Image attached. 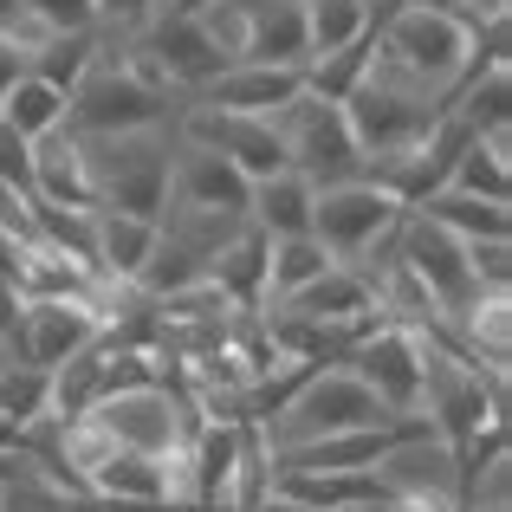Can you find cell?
<instances>
[{"mask_svg": "<svg viewBox=\"0 0 512 512\" xmlns=\"http://www.w3.org/2000/svg\"><path fill=\"white\" fill-rule=\"evenodd\" d=\"M474 33L480 26H467L461 13H448V7L402 0L389 20H376V59H383L389 72H402V78H415V85L448 98V85L467 72V59H474Z\"/></svg>", "mask_w": 512, "mask_h": 512, "instance_id": "1", "label": "cell"}, {"mask_svg": "<svg viewBox=\"0 0 512 512\" xmlns=\"http://www.w3.org/2000/svg\"><path fill=\"white\" fill-rule=\"evenodd\" d=\"M117 39H104V52L91 59V72L65 98V130L78 137H124V130H163L169 124V91L150 85L124 52H111Z\"/></svg>", "mask_w": 512, "mask_h": 512, "instance_id": "2", "label": "cell"}, {"mask_svg": "<svg viewBox=\"0 0 512 512\" xmlns=\"http://www.w3.org/2000/svg\"><path fill=\"white\" fill-rule=\"evenodd\" d=\"M435 117H441V91H428V85H415V78L389 72L383 59H376L370 78L344 98V124H350V137H357V150H363V169L383 163V156L415 150V143L428 137Z\"/></svg>", "mask_w": 512, "mask_h": 512, "instance_id": "3", "label": "cell"}, {"mask_svg": "<svg viewBox=\"0 0 512 512\" xmlns=\"http://www.w3.org/2000/svg\"><path fill=\"white\" fill-rule=\"evenodd\" d=\"M91 182H98V208L137 214V221H163L169 208V137L163 130H124V137H85Z\"/></svg>", "mask_w": 512, "mask_h": 512, "instance_id": "4", "label": "cell"}, {"mask_svg": "<svg viewBox=\"0 0 512 512\" xmlns=\"http://www.w3.org/2000/svg\"><path fill=\"white\" fill-rule=\"evenodd\" d=\"M402 214H409V208H402L383 182L350 175V182H331V188L312 195V234H318V247H325L331 260L357 266L363 253H376L389 234H396Z\"/></svg>", "mask_w": 512, "mask_h": 512, "instance_id": "5", "label": "cell"}, {"mask_svg": "<svg viewBox=\"0 0 512 512\" xmlns=\"http://www.w3.org/2000/svg\"><path fill=\"white\" fill-rule=\"evenodd\" d=\"M376 422H396V415L383 409V402L370 396V383H363L357 370H344V363H325V370H312V383L299 389V396L286 402V409L266 422V435L279 441H312V435H338V428H376Z\"/></svg>", "mask_w": 512, "mask_h": 512, "instance_id": "6", "label": "cell"}, {"mask_svg": "<svg viewBox=\"0 0 512 512\" xmlns=\"http://www.w3.org/2000/svg\"><path fill=\"white\" fill-rule=\"evenodd\" d=\"M91 415H98V428L117 441V448H130V454H182L188 435L201 428L195 402H188L175 383L117 389V396H104Z\"/></svg>", "mask_w": 512, "mask_h": 512, "instance_id": "7", "label": "cell"}, {"mask_svg": "<svg viewBox=\"0 0 512 512\" xmlns=\"http://www.w3.org/2000/svg\"><path fill=\"white\" fill-rule=\"evenodd\" d=\"M279 137H286V163L312 188L363 175V150L344 124V104H325V98H312V91H299V98L279 111Z\"/></svg>", "mask_w": 512, "mask_h": 512, "instance_id": "8", "label": "cell"}, {"mask_svg": "<svg viewBox=\"0 0 512 512\" xmlns=\"http://www.w3.org/2000/svg\"><path fill=\"white\" fill-rule=\"evenodd\" d=\"M104 312H111V299H26L13 338H0V357L59 370L65 357L104 338Z\"/></svg>", "mask_w": 512, "mask_h": 512, "instance_id": "9", "label": "cell"}, {"mask_svg": "<svg viewBox=\"0 0 512 512\" xmlns=\"http://www.w3.org/2000/svg\"><path fill=\"white\" fill-rule=\"evenodd\" d=\"M415 435H428V415H402V422H376V428H338V435H312V441H279L273 474H363V467H383Z\"/></svg>", "mask_w": 512, "mask_h": 512, "instance_id": "10", "label": "cell"}, {"mask_svg": "<svg viewBox=\"0 0 512 512\" xmlns=\"http://www.w3.org/2000/svg\"><path fill=\"white\" fill-rule=\"evenodd\" d=\"M344 370H357L370 383V396L389 415H422V383H428V338L409 325H376L370 338L344 357Z\"/></svg>", "mask_w": 512, "mask_h": 512, "instance_id": "11", "label": "cell"}, {"mask_svg": "<svg viewBox=\"0 0 512 512\" xmlns=\"http://www.w3.org/2000/svg\"><path fill=\"white\" fill-rule=\"evenodd\" d=\"M182 143L195 150L227 156L247 182H266V175L292 169L286 163V137H279V117H240V111H214V104H188L182 111Z\"/></svg>", "mask_w": 512, "mask_h": 512, "instance_id": "12", "label": "cell"}, {"mask_svg": "<svg viewBox=\"0 0 512 512\" xmlns=\"http://www.w3.org/2000/svg\"><path fill=\"white\" fill-rule=\"evenodd\" d=\"M389 240H396V253L409 260V273L428 286V299H435L441 318H454V312H461V305L480 292L474 273H467V247L448 234V227H435L428 214L409 208V214L396 221V234H389Z\"/></svg>", "mask_w": 512, "mask_h": 512, "instance_id": "13", "label": "cell"}, {"mask_svg": "<svg viewBox=\"0 0 512 512\" xmlns=\"http://www.w3.org/2000/svg\"><path fill=\"white\" fill-rule=\"evenodd\" d=\"M247 175H240L227 156L195 150L182 143L169 163V208H201V214H227V221H247Z\"/></svg>", "mask_w": 512, "mask_h": 512, "instance_id": "14", "label": "cell"}, {"mask_svg": "<svg viewBox=\"0 0 512 512\" xmlns=\"http://www.w3.org/2000/svg\"><path fill=\"white\" fill-rule=\"evenodd\" d=\"M305 7L299 0H240V52L234 65H305Z\"/></svg>", "mask_w": 512, "mask_h": 512, "instance_id": "15", "label": "cell"}, {"mask_svg": "<svg viewBox=\"0 0 512 512\" xmlns=\"http://www.w3.org/2000/svg\"><path fill=\"white\" fill-rule=\"evenodd\" d=\"M299 91H305V65H227V72L201 91V104L240 111V117H279Z\"/></svg>", "mask_w": 512, "mask_h": 512, "instance_id": "16", "label": "cell"}, {"mask_svg": "<svg viewBox=\"0 0 512 512\" xmlns=\"http://www.w3.org/2000/svg\"><path fill=\"white\" fill-rule=\"evenodd\" d=\"M33 201L98 208V182H91V156L78 130H52V137L33 143Z\"/></svg>", "mask_w": 512, "mask_h": 512, "instance_id": "17", "label": "cell"}, {"mask_svg": "<svg viewBox=\"0 0 512 512\" xmlns=\"http://www.w3.org/2000/svg\"><path fill=\"white\" fill-rule=\"evenodd\" d=\"M273 493H286L305 512H389L383 467H363V474H273Z\"/></svg>", "mask_w": 512, "mask_h": 512, "instance_id": "18", "label": "cell"}, {"mask_svg": "<svg viewBox=\"0 0 512 512\" xmlns=\"http://www.w3.org/2000/svg\"><path fill=\"white\" fill-rule=\"evenodd\" d=\"M156 240H163V221H137V214L98 208V253H91V273H98L111 292L137 286L143 266H150V253H156Z\"/></svg>", "mask_w": 512, "mask_h": 512, "instance_id": "19", "label": "cell"}, {"mask_svg": "<svg viewBox=\"0 0 512 512\" xmlns=\"http://www.w3.org/2000/svg\"><path fill=\"white\" fill-rule=\"evenodd\" d=\"M286 312H299V318H318V325H376V299H370V279L357 273V266H325V273L312 279V286H299L292 299H279ZM389 325V318H383Z\"/></svg>", "mask_w": 512, "mask_h": 512, "instance_id": "20", "label": "cell"}, {"mask_svg": "<svg viewBox=\"0 0 512 512\" xmlns=\"http://www.w3.org/2000/svg\"><path fill=\"white\" fill-rule=\"evenodd\" d=\"M208 279L221 286L227 312H260V305H266V234H260V227L240 221L234 234L214 247Z\"/></svg>", "mask_w": 512, "mask_h": 512, "instance_id": "21", "label": "cell"}, {"mask_svg": "<svg viewBox=\"0 0 512 512\" xmlns=\"http://www.w3.org/2000/svg\"><path fill=\"white\" fill-rule=\"evenodd\" d=\"M312 195H318V188L305 182L299 169H279V175H266V182L247 188V221L260 227L266 240L312 234Z\"/></svg>", "mask_w": 512, "mask_h": 512, "instance_id": "22", "label": "cell"}, {"mask_svg": "<svg viewBox=\"0 0 512 512\" xmlns=\"http://www.w3.org/2000/svg\"><path fill=\"white\" fill-rule=\"evenodd\" d=\"M415 214H428L435 227H448L454 240H512V201H480V195L435 188L428 201H415Z\"/></svg>", "mask_w": 512, "mask_h": 512, "instance_id": "23", "label": "cell"}, {"mask_svg": "<svg viewBox=\"0 0 512 512\" xmlns=\"http://www.w3.org/2000/svg\"><path fill=\"white\" fill-rule=\"evenodd\" d=\"M454 195H480V201H512V143L506 130H487L461 150V163L448 175Z\"/></svg>", "mask_w": 512, "mask_h": 512, "instance_id": "24", "label": "cell"}, {"mask_svg": "<svg viewBox=\"0 0 512 512\" xmlns=\"http://www.w3.org/2000/svg\"><path fill=\"white\" fill-rule=\"evenodd\" d=\"M370 65H376V26L363 39H350V46H338V52H312V59H305V91L325 98V104H344L350 91L370 78Z\"/></svg>", "mask_w": 512, "mask_h": 512, "instance_id": "25", "label": "cell"}, {"mask_svg": "<svg viewBox=\"0 0 512 512\" xmlns=\"http://www.w3.org/2000/svg\"><path fill=\"white\" fill-rule=\"evenodd\" d=\"M0 117H7L26 143H39V137H52V130H65V91L46 85L39 72H20L7 85V98H0Z\"/></svg>", "mask_w": 512, "mask_h": 512, "instance_id": "26", "label": "cell"}, {"mask_svg": "<svg viewBox=\"0 0 512 512\" xmlns=\"http://www.w3.org/2000/svg\"><path fill=\"white\" fill-rule=\"evenodd\" d=\"M325 266H338L325 247H318V234H286V240H266V305L292 299L299 286H312Z\"/></svg>", "mask_w": 512, "mask_h": 512, "instance_id": "27", "label": "cell"}, {"mask_svg": "<svg viewBox=\"0 0 512 512\" xmlns=\"http://www.w3.org/2000/svg\"><path fill=\"white\" fill-rule=\"evenodd\" d=\"M104 52V33L98 26H85V33H46L33 52H26V72H39L46 85H59L65 98H72V85L91 72V59Z\"/></svg>", "mask_w": 512, "mask_h": 512, "instance_id": "28", "label": "cell"}, {"mask_svg": "<svg viewBox=\"0 0 512 512\" xmlns=\"http://www.w3.org/2000/svg\"><path fill=\"white\" fill-rule=\"evenodd\" d=\"M104 402V338L52 370V422H78Z\"/></svg>", "mask_w": 512, "mask_h": 512, "instance_id": "29", "label": "cell"}, {"mask_svg": "<svg viewBox=\"0 0 512 512\" xmlns=\"http://www.w3.org/2000/svg\"><path fill=\"white\" fill-rule=\"evenodd\" d=\"M0 415L13 428H33L52 415V370L39 363H20V357H0Z\"/></svg>", "mask_w": 512, "mask_h": 512, "instance_id": "30", "label": "cell"}, {"mask_svg": "<svg viewBox=\"0 0 512 512\" xmlns=\"http://www.w3.org/2000/svg\"><path fill=\"white\" fill-rule=\"evenodd\" d=\"M33 234L46 247L72 253L78 266H91L98 253V208H59V201H33Z\"/></svg>", "mask_w": 512, "mask_h": 512, "instance_id": "31", "label": "cell"}, {"mask_svg": "<svg viewBox=\"0 0 512 512\" xmlns=\"http://www.w3.org/2000/svg\"><path fill=\"white\" fill-rule=\"evenodd\" d=\"M305 7V39H312V52H338L350 39L370 33V7L363 0H299Z\"/></svg>", "mask_w": 512, "mask_h": 512, "instance_id": "32", "label": "cell"}, {"mask_svg": "<svg viewBox=\"0 0 512 512\" xmlns=\"http://www.w3.org/2000/svg\"><path fill=\"white\" fill-rule=\"evenodd\" d=\"M98 7V33L104 39H130L137 26H150L163 13V0H91Z\"/></svg>", "mask_w": 512, "mask_h": 512, "instance_id": "33", "label": "cell"}, {"mask_svg": "<svg viewBox=\"0 0 512 512\" xmlns=\"http://www.w3.org/2000/svg\"><path fill=\"white\" fill-rule=\"evenodd\" d=\"M26 13H33L46 33H85V26H98V7L91 0H20Z\"/></svg>", "mask_w": 512, "mask_h": 512, "instance_id": "34", "label": "cell"}, {"mask_svg": "<svg viewBox=\"0 0 512 512\" xmlns=\"http://www.w3.org/2000/svg\"><path fill=\"white\" fill-rule=\"evenodd\" d=\"M0 188H20V195H33V143L20 137V130L0 117Z\"/></svg>", "mask_w": 512, "mask_h": 512, "instance_id": "35", "label": "cell"}, {"mask_svg": "<svg viewBox=\"0 0 512 512\" xmlns=\"http://www.w3.org/2000/svg\"><path fill=\"white\" fill-rule=\"evenodd\" d=\"M20 286H13V279H0V338H13V325H20Z\"/></svg>", "mask_w": 512, "mask_h": 512, "instance_id": "36", "label": "cell"}, {"mask_svg": "<svg viewBox=\"0 0 512 512\" xmlns=\"http://www.w3.org/2000/svg\"><path fill=\"white\" fill-rule=\"evenodd\" d=\"M20 72H26V52L13 46V39H0V98H7V85H13Z\"/></svg>", "mask_w": 512, "mask_h": 512, "instance_id": "37", "label": "cell"}, {"mask_svg": "<svg viewBox=\"0 0 512 512\" xmlns=\"http://www.w3.org/2000/svg\"><path fill=\"white\" fill-rule=\"evenodd\" d=\"M20 474H26V454H7V448H0V487H13Z\"/></svg>", "mask_w": 512, "mask_h": 512, "instance_id": "38", "label": "cell"}, {"mask_svg": "<svg viewBox=\"0 0 512 512\" xmlns=\"http://www.w3.org/2000/svg\"><path fill=\"white\" fill-rule=\"evenodd\" d=\"M0 448H7V454H26V428H13L7 415H0Z\"/></svg>", "mask_w": 512, "mask_h": 512, "instance_id": "39", "label": "cell"}, {"mask_svg": "<svg viewBox=\"0 0 512 512\" xmlns=\"http://www.w3.org/2000/svg\"><path fill=\"white\" fill-rule=\"evenodd\" d=\"M247 512H305V506H292L286 493H266V500H260V506H247Z\"/></svg>", "mask_w": 512, "mask_h": 512, "instance_id": "40", "label": "cell"}, {"mask_svg": "<svg viewBox=\"0 0 512 512\" xmlns=\"http://www.w3.org/2000/svg\"><path fill=\"white\" fill-rule=\"evenodd\" d=\"M163 7H182V13H195V7H214V0H163Z\"/></svg>", "mask_w": 512, "mask_h": 512, "instance_id": "41", "label": "cell"}]
</instances>
